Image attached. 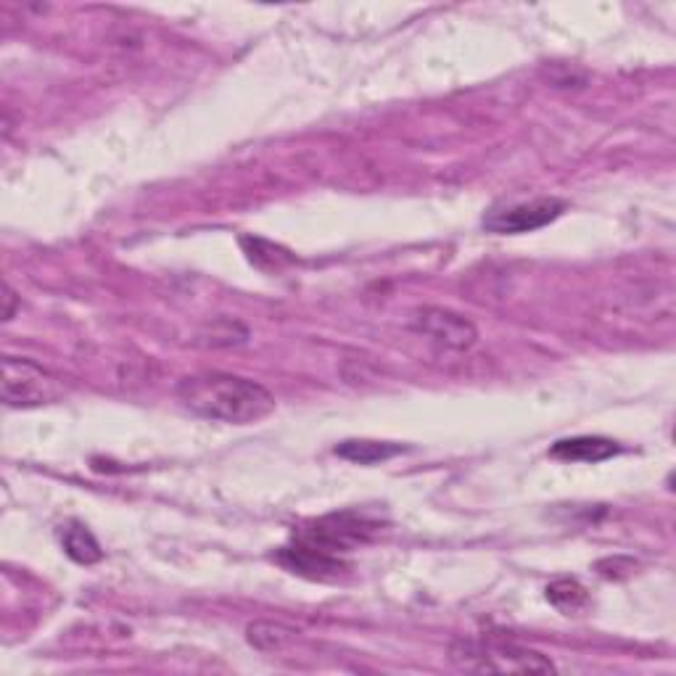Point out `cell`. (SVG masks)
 Instances as JSON below:
<instances>
[{
	"label": "cell",
	"instance_id": "1",
	"mask_svg": "<svg viewBox=\"0 0 676 676\" xmlns=\"http://www.w3.org/2000/svg\"><path fill=\"white\" fill-rule=\"evenodd\" d=\"M175 394L188 412L212 423L252 425L276 410V397L262 383L219 370L188 375L178 383Z\"/></svg>",
	"mask_w": 676,
	"mask_h": 676
},
{
	"label": "cell",
	"instance_id": "2",
	"mask_svg": "<svg viewBox=\"0 0 676 676\" xmlns=\"http://www.w3.org/2000/svg\"><path fill=\"white\" fill-rule=\"evenodd\" d=\"M449 661L460 672L473 674H550L556 663L537 650L502 639H458L449 650Z\"/></svg>",
	"mask_w": 676,
	"mask_h": 676
},
{
	"label": "cell",
	"instance_id": "3",
	"mask_svg": "<svg viewBox=\"0 0 676 676\" xmlns=\"http://www.w3.org/2000/svg\"><path fill=\"white\" fill-rule=\"evenodd\" d=\"M0 397H3L5 407L29 410V407L59 401L64 397V386H61L56 375L48 373L33 359L5 357L3 370H0Z\"/></svg>",
	"mask_w": 676,
	"mask_h": 676
},
{
	"label": "cell",
	"instance_id": "4",
	"mask_svg": "<svg viewBox=\"0 0 676 676\" xmlns=\"http://www.w3.org/2000/svg\"><path fill=\"white\" fill-rule=\"evenodd\" d=\"M569 209L563 199H534V201H523V204L505 206V209H492L489 215L484 217V228L489 233L499 235H521V233H532V230L547 228L550 222L563 215Z\"/></svg>",
	"mask_w": 676,
	"mask_h": 676
},
{
	"label": "cell",
	"instance_id": "5",
	"mask_svg": "<svg viewBox=\"0 0 676 676\" xmlns=\"http://www.w3.org/2000/svg\"><path fill=\"white\" fill-rule=\"evenodd\" d=\"M412 331L449 352H465L479 341V331L471 320L444 307L418 309L412 318Z\"/></svg>",
	"mask_w": 676,
	"mask_h": 676
},
{
	"label": "cell",
	"instance_id": "6",
	"mask_svg": "<svg viewBox=\"0 0 676 676\" xmlns=\"http://www.w3.org/2000/svg\"><path fill=\"white\" fill-rule=\"evenodd\" d=\"M621 447L611 438L602 436H574V438H560L556 447L550 449L552 458L563 462H602L613 455H618Z\"/></svg>",
	"mask_w": 676,
	"mask_h": 676
},
{
	"label": "cell",
	"instance_id": "7",
	"mask_svg": "<svg viewBox=\"0 0 676 676\" xmlns=\"http://www.w3.org/2000/svg\"><path fill=\"white\" fill-rule=\"evenodd\" d=\"M407 452V447L392 442H370V438H349V442H341L336 447L339 458L359 462V465H375V462H386L397 455Z\"/></svg>",
	"mask_w": 676,
	"mask_h": 676
},
{
	"label": "cell",
	"instance_id": "8",
	"mask_svg": "<svg viewBox=\"0 0 676 676\" xmlns=\"http://www.w3.org/2000/svg\"><path fill=\"white\" fill-rule=\"evenodd\" d=\"M61 547H64L66 556L80 565H93L103 558L99 539L93 537V532H90L88 526H82V523L77 521L66 523V526L61 528Z\"/></svg>",
	"mask_w": 676,
	"mask_h": 676
},
{
	"label": "cell",
	"instance_id": "9",
	"mask_svg": "<svg viewBox=\"0 0 676 676\" xmlns=\"http://www.w3.org/2000/svg\"><path fill=\"white\" fill-rule=\"evenodd\" d=\"M547 600H550L558 611L569 613L571 616V613H578L587 608L589 595L576 578H556V582L547 587Z\"/></svg>",
	"mask_w": 676,
	"mask_h": 676
},
{
	"label": "cell",
	"instance_id": "10",
	"mask_svg": "<svg viewBox=\"0 0 676 676\" xmlns=\"http://www.w3.org/2000/svg\"><path fill=\"white\" fill-rule=\"evenodd\" d=\"M291 637H294V632L285 629V626H280V624H254V626H248V642H252L254 648L265 650V653L280 650L285 642H289Z\"/></svg>",
	"mask_w": 676,
	"mask_h": 676
},
{
	"label": "cell",
	"instance_id": "11",
	"mask_svg": "<svg viewBox=\"0 0 676 676\" xmlns=\"http://www.w3.org/2000/svg\"><path fill=\"white\" fill-rule=\"evenodd\" d=\"M3 302H5V309H3V320H11L14 318V291H11V285H5L3 289Z\"/></svg>",
	"mask_w": 676,
	"mask_h": 676
}]
</instances>
